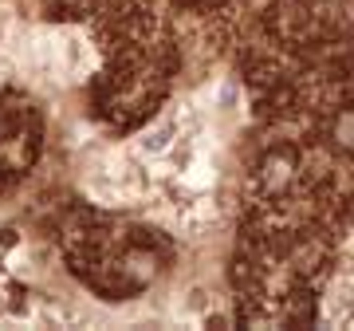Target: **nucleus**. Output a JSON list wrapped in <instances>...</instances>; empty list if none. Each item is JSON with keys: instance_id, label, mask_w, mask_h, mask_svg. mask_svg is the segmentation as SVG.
<instances>
[{"instance_id": "f257e3e1", "label": "nucleus", "mask_w": 354, "mask_h": 331, "mask_svg": "<svg viewBox=\"0 0 354 331\" xmlns=\"http://www.w3.org/2000/svg\"><path fill=\"white\" fill-rule=\"evenodd\" d=\"M327 319L330 323H354V284H339L327 300Z\"/></svg>"}, {"instance_id": "f03ea898", "label": "nucleus", "mask_w": 354, "mask_h": 331, "mask_svg": "<svg viewBox=\"0 0 354 331\" xmlns=\"http://www.w3.org/2000/svg\"><path fill=\"white\" fill-rule=\"evenodd\" d=\"M174 138H177V123H162V127H153L150 134L138 142V150L153 158V154H165V150H169V146H174Z\"/></svg>"}]
</instances>
